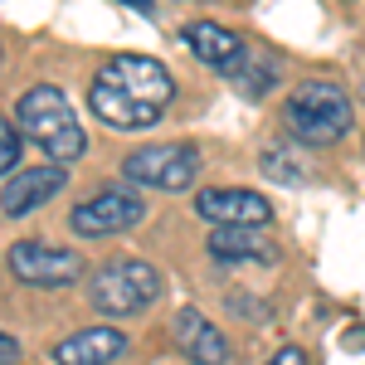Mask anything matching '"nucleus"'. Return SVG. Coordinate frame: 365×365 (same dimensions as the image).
<instances>
[{
    "label": "nucleus",
    "instance_id": "1a4fd4ad",
    "mask_svg": "<svg viewBox=\"0 0 365 365\" xmlns=\"http://www.w3.org/2000/svg\"><path fill=\"white\" fill-rule=\"evenodd\" d=\"M180 44H185L200 63L220 68L229 78H239V73H244V58H249L244 39H239L234 29L215 25V20H190V25H180Z\"/></svg>",
    "mask_w": 365,
    "mask_h": 365
},
{
    "label": "nucleus",
    "instance_id": "9b49d317",
    "mask_svg": "<svg viewBox=\"0 0 365 365\" xmlns=\"http://www.w3.org/2000/svg\"><path fill=\"white\" fill-rule=\"evenodd\" d=\"M63 185H68L63 166H54V161H44V166H29V170L10 175V180L0 185V210H5V220H20V215H29V210L49 205V200H54Z\"/></svg>",
    "mask_w": 365,
    "mask_h": 365
},
{
    "label": "nucleus",
    "instance_id": "f8f14e48",
    "mask_svg": "<svg viewBox=\"0 0 365 365\" xmlns=\"http://www.w3.org/2000/svg\"><path fill=\"white\" fill-rule=\"evenodd\" d=\"M205 253L215 258V263H249V268H273L278 263V249L263 239V229H210V239H205Z\"/></svg>",
    "mask_w": 365,
    "mask_h": 365
},
{
    "label": "nucleus",
    "instance_id": "f3484780",
    "mask_svg": "<svg viewBox=\"0 0 365 365\" xmlns=\"http://www.w3.org/2000/svg\"><path fill=\"white\" fill-rule=\"evenodd\" d=\"M0 365H20V341L10 331H0Z\"/></svg>",
    "mask_w": 365,
    "mask_h": 365
},
{
    "label": "nucleus",
    "instance_id": "2eb2a0df",
    "mask_svg": "<svg viewBox=\"0 0 365 365\" xmlns=\"http://www.w3.org/2000/svg\"><path fill=\"white\" fill-rule=\"evenodd\" d=\"M20 151H25V132H20L15 122H5V117H0V175H5V170H15Z\"/></svg>",
    "mask_w": 365,
    "mask_h": 365
},
{
    "label": "nucleus",
    "instance_id": "39448f33",
    "mask_svg": "<svg viewBox=\"0 0 365 365\" xmlns=\"http://www.w3.org/2000/svg\"><path fill=\"white\" fill-rule=\"evenodd\" d=\"M122 175L132 185H151V190H166V195H180L190 190L200 175V151L190 141H170V146H141L122 161Z\"/></svg>",
    "mask_w": 365,
    "mask_h": 365
},
{
    "label": "nucleus",
    "instance_id": "4468645a",
    "mask_svg": "<svg viewBox=\"0 0 365 365\" xmlns=\"http://www.w3.org/2000/svg\"><path fill=\"white\" fill-rule=\"evenodd\" d=\"M258 166H263L268 180H282V185H312V170L302 166V161H292L287 151H268Z\"/></svg>",
    "mask_w": 365,
    "mask_h": 365
},
{
    "label": "nucleus",
    "instance_id": "7ed1b4c3",
    "mask_svg": "<svg viewBox=\"0 0 365 365\" xmlns=\"http://www.w3.org/2000/svg\"><path fill=\"white\" fill-rule=\"evenodd\" d=\"M282 122L302 146H331L351 132V93L331 78L297 83L282 103Z\"/></svg>",
    "mask_w": 365,
    "mask_h": 365
},
{
    "label": "nucleus",
    "instance_id": "0eeeda50",
    "mask_svg": "<svg viewBox=\"0 0 365 365\" xmlns=\"http://www.w3.org/2000/svg\"><path fill=\"white\" fill-rule=\"evenodd\" d=\"M5 263L29 287H68V282L83 278V253L63 249V244H49V239H20V244H10Z\"/></svg>",
    "mask_w": 365,
    "mask_h": 365
},
{
    "label": "nucleus",
    "instance_id": "20e7f679",
    "mask_svg": "<svg viewBox=\"0 0 365 365\" xmlns=\"http://www.w3.org/2000/svg\"><path fill=\"white\" fill-rule=\"evenodd\" d=\"M161 292L166 282L146 258H108L88 282V297L103 317H137L151 302H161Z\"/></svg>",
    "mask_w": 365,
    "mask_h": 365
},
{
    "label": "nucleus",
    "instance_id": "ddd939ff",
    "mask_svg": "<svg viewBox=\"0 0 365 365\" xmlns=\"http://www.w3.org/2000/svg\"><path fill=\"white\" fill-rule=\"evenodd\" d=\"M127 351V336L117 327H83L54 346V365H113Z\"/></svg>",
    "mask_w": 365,
    "mask_h": 365
},
{
    "label": "nucleus",
    "instance_id": "a211bd4d",
    "mask_svg": "<svg viewBox=\"0 0 365 365\" xmlns=\"http://www.w3.org/2000/svg\"><path fill=\"white\" fill-rule=\"evenodd\" d=\"M127 5H137V10H151V0H127Z\"/></svg>",
    "mask_w": 365,
    "mask_h": 365
},
{
    "label": "nucleus",
    "instance_id": "423d86ee",
    "mask_svg": "<svg viewBox=\"0 0 365 365\" xmlns=\"http://www.w3.org/2000/svg\"><path fill=\"white\" fill-rule=\"evenodd\" d=\"M146 220V200L137 190H127V185H108V190H98V195H88L73 205V215H68V229L78 234V239H113V234H127V229H137Z\"/></svg>",
    "mask_w": 365,
    "mask_h": 365
},
{
    "label": "nucleus",
    "instance_id": "f257e3e1",
    "mask_svg": "<svg viewBox=\"0 0 365 365\" xmlns=\"http://www.w3.org/2000/svg\"><path fill=\"white\" fill-rule=\"evenodd\" d=\"M175 98V78L166 73V63L151 54H117L108 58L93 88H88V108L98 122L122 127V132H141V127H156L161 113Z\"/></svg>",
    "mask_w": 365,
    "mask_h": 365
},
{
    "label": "nucleus",
    "instance_id": "6e6552de",
    "mask_svg": "<svg viewBox=\"0 0 365 365\" xmlns=\"http://www.w3.org/2000/svg\"><path fill=\"white\" fill-rule=\"evenodd\" d=\"M195 215L215 229H263L273 225V205L258 190H200Z\"/></svg>",
    "mask_w": 365,
    "mask_h": 365
},
{
    "label": "nucleus",
    "instance_id": "dca6fc26",
    "mask_svg": "<svg viewBox=\"0 0 365 365\" xmlns=\"http://www.w3.org/2000/svg\"><path fill=\"white\" fill-rule=\"evenodd\" d=\"M263 365H307V351L302 346H282L273 361H263Z\"/></svg>",
    "mask_w": 365,
    "mask_h": 365
},
{
    "label": "nucleus",
    "instance_id": "f03ea898",
    "mask_svg": "<svg viewBox=\"0 0 365 365\" xmlns=\"http://www.w3.org/2000/svg\"><path fill=\"white\" fill-rule=\"evenodd\" d=\"M15 127H20V132L44 151V161H54V166H68V161H78L88 151L83 122H78V113L68 108V98H63L54 83H34V88L20 93V103H15Z\"/></svg>",
    "mask_w": 365,
    "mask_h": 365
},
{
    "label": "nucleus",
    "instance_id": "9d476101",
    "mask_svg": "<svg viewBox=\"0 0 365 365\" xmlns=\"http://www.w3.org/2000/svg\"><path fill=\"white\" fill-rule=\"evenodd\" d=\"M170 341H175V351L190 365H229L225 331H220L200 307H180L170 317Z\"/></svg>",
    "mask_w": 365,
    "mask_h": 365
}]
</instances>
